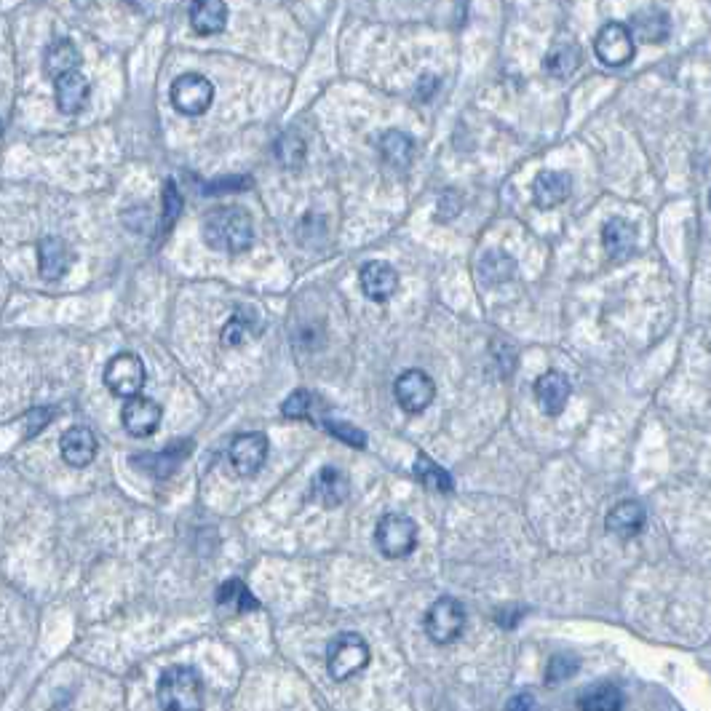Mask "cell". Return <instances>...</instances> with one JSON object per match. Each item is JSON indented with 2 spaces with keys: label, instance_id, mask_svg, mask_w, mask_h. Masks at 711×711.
Returning <instances> with one entry per match:
<instances>
[{
  "label": "cell",
  "instance_id": "40",
  "mask_svg": "<svg viewBox=\"0 0 711 711\" xmlns=\"http://www.w3.org/2000/svg\"><path fill=\"white\" fill-rule=\"evenodd\" d=\"M126 6H131L134 11H145L150 6V0H123Z\"/></svg>",
  "mask_w": 711,
  "mask_h": 711
},
{
  "label": "cell",
  "instance_id": "2",
  "mask_svg": "<svg viewBox=\"0 0 711 711\" xmlns=\"http://www.w3.org/2000/svg\"><path fill=\"white\" fill-rule=\"evenodd\" d=\"M158 706L164 711H196L204 706V685L196 669L172 666L158 679Z\"/></svg>",
  "mask_w": 711,
  "mask_h": 711
},
{
  "label": "cell",
  "instance_id": "12",
  "mask_svg": "<svg viewBox=\"0 0 711 711\" xmlns=\"http://www.w3.org/2000/svg\"><path fill=\"white\" fill-rule=\"evenodd\" d=\"M361 289L372 303H388L396 292H399V273L393 270V265L383 260L367 262L359 273Z\"/></svg>",
  "mask_w": 711,
  "mask_h": 711
},
{
  "label": "cell",
  "instance_id": "11",
  "mask_svg": "<svg viewBox=\"0 0 711 711\" xmlns=\"http://www.w3.org/2000/svg\"><path fill=\"white\" fill-rule=\"evenodd\" d=\"M161 417H164L161 404L148 399V396H139V393L137 396H129L121 409L123 428H126L131 436H137V439L156 434L158 425H161Z\"/></svg>",
  "mask_w": 711,
  "mask_h": 711
},
{
  "label": "cell",
  "instance_id": "6",
  "mask_svg": "<svg viewBox=\"0 0 711 711\" xmlns=\"http://www.w3.org/2000/svg\"><path fill=\"white\" fill-rule=\"evenodd\" d=\"M145 361L139 359L137 353L123 351L118 356L107 361L105 367V385L110 388L113 396L118 399H129V396H137L145 388Z\"/></svg>",
  "mask_w": 711,
  "mask_h": 711
},
{
  "label": "cell",
  "instance_id": "31",
  "mask_svg": "<svg viewBox=\"0 0 711 711\" xmlns=\"http://www.w3.org/2000/svg\"><path fill=\"white\" fill-rule=\"evenodd\" d=\"M578 709L586 711H618L623 709V693L615 685H594L578 698Z\"/></svg>",
  "mask_w": 711,
  "mask_h": 711
},
{
  "label": "cell",
  "instance_id": "41",
  "mask_svg": "<svg viewBox=\"0 0 711 711\" xmlns=\"http://www.w3.org/2000/svg\"><path fill=\"white\" fill-rule=\"evenodd\" d=\"M0 131H3V123H0Z\"/></svg>",
  "mask_w": 711,
  "mask_h": 711
},
{
  "label": "cell",
  "instance_id": "10",
  "mask_svg": "<svg viewBox=\"0 0 711 711\" xmlns=\"http://www.w3.org/2000/svg\"><path fill=\"white\" fill-rule=\"evenodd\" d=\"M268 436L265 434H241L233 439V444H230V466L236 468L238 476H244V479H249V476H257L262 471V466H265V460H268Z\"/></svg>",
  "mask_w": 711,
  "mask_h": 711
},
{
  "label": "cell",
  "instance_id": "32",
  "mask_svg": "<svg viewBox=\"0 0 711 711\" xmlns=\"http://www.w3.org/2000/svg\"><path fill=\"white\" fill-rule=\"evenodd\" d=\"M578 669H581V661H578V655L559 653V655H554L551 661H548L546 679L551 682V685H556V682H564V679L575 677V674H578Z\"/></svg>",
  "mask_w": 711,
  "mask_h": 711
},
{
  "label": "cell",
  "instance_id": "24",
  "mask_svg": "<svg viewBox=\"0 0 711 711\" xmlns=\"http://www.w3.org/2000/svg\"><path fill=\"white\" fill-rule=\"evenodd\" d=\"M602 244H605V252L613 257V260H623L634 252V244H637V228L626 220H610L602 228Z\"/></svg>",
  "mask_w": 711,
  "mask_h": 711
},
{
  "label": "cell",
  "instance_id": "20",
  "mask_svg": "<svg viewBox=\"0 0 711 711\" xmlns=\"http://www.w3.org/2000/svg\"><path fill=\"white\" fill-rule=\"evenodd\" d=\"M645 522V506L637 503V500H623V503H618V506L607 514V530L621 540H629L634 538V535H639L642 527H645Z\"/></svg>",
  "mask_w": 711,
  "mask_h": 711
},
{
  "label": "cell",
  "instance_id": "23",
  "mask_svg": "<svg viewBox=\"0 0 711 711\" xmlns=\"http://www.w3.org/2000/svg\"><path fill=\"white\" fill-rule=\"evenodd\" d=\"M188 452H190V442L174 444V447H169V450L164 452H156V455H137L131 463H134V468H139V471H145V474L164 479V476H169L174 468L180 466Z\"/></svg>",
  "mask_w": 711,
  "mask_h": 711
},
{
  "label": "cell",
  "instance_id": "16",
  "mask_svg": "<svg viewBox=\"0 0 711 711\" xmlns=\"http://www.w3.org/2000/svg\"><path fill=\"white\" fill-rule=\"evenodd\" d=\"M570 193H573V177L567 172H554V169L540 172L532 185V196H535L538 209H556L570 198Z\"/></svg>",
  "mask_w": 711,
  "mask_h": 711
},
{
  "label": "cell",
  "instance_id": "5",
  "mask_svg": "<svg viewBox=\"0 0 711 711\" xmlns=\"http://www.w3.org/2000/svg\"><path fill=\"white\" fill-rule=\"evenodd\" d=\"M466 629V607L458 599L442 597L425 613V634L434 645H452Z\"/></svg>",
  "mask_w": 711,
  "mask_h": 711
},
{
  "label": "cell",
  "instance_id": "8",
  "mask_svg": "<svg viewBox=\"0 0 711 711\" xmlns=\"http://www.w3.org/2000/svg\"><path fill=\"white\" fill-rule=\"evenodd\" d=\"M393 393H396V401L407 415H420L436 399V383L434 377L423 369H407L396 377Z\"/></svg>",
  "mask_w": 711,
  "mask_h": 711
},
{
  "label": "cell",
  "instance_id": "1",
  "mask_svg": "<svg viewBox=\"0 0 711 711\" xmlns=\"http://www.w3.org/2000/svg\"><path fill=\"white\" fill-rule=\"evenodd\" d=\"M204 241L214 252H246L254 244L252 217L244 209H238V206H220V209L206 214Z\"/></svg>",
  "mask_w": 711,
  "mask_h": 711
},
{
  "label": "cell",
  "instance_id": "4",
  "mask_svg": "<svg viewBox=\"0 0 711 711\" xmlns=\"http://www.w3.org/2000/svg\"><path fill=\"white\" fill-rule=\"evenodd\" d=\"M375 543L388 559H404L417 546V524L407 514H385L375 527Z\"/></svg>",
  "mask_w": 711,
  "mask_h": 711
},
{
  "label": "cell",
  "instance_id": "18",
  "mask_svg": "<svg viewBox=\"0 0 711 711\" xmlns=\"http://www.w3.org/2000/svg\"><path fill=\"white\" fill-rule=\"evenodd\" d=\"M348 492H351V484H348V476L340 468H321L313 479V498L319 500L324 508L343 506Z\"/></svg>",
  "mask_w": 711,
  "mask_h": 711
},
{
  "label": "cell",
  "instance_id": "33",
  "mask_svg": "<svg viewBox=\"0 0 711 711\" xmlns=\"http://www.w3.org/2000/svg\"><path fill=\"white\" fill-rule=\"evenodd\" d=\"M278 161L284 166H297L305 158V142L297 134H284L276 145Z\"/></svg>",
  "mask_w": 711,
  "mask_h": 711
},
{
  "label": "cell",
  "instance_id": "30",
  "mask_svg": "<svg viewBox=\"0 0 711 711\" xmlns=\"http://www.w3.org/2000/svg\"><path fill=\"white\" fill-rule=\"evenodd\" d=\"M262 332V324L254 319V313H236L233 319L222 327V345L228 348H238V345H246L249 340Z\"/></svg>",
  "mask_w": 711,
  "mask_h": 711
},
{
  "label": "cell",
  "instance_id": "34",
  "mask_svg": "<svg viewBox=\"0 0 711 711\" xmlns=\"http://www.w3.org/2000/svg\"><path fill=\"white\" fill-rule=\"evenodd\" d=\"M324 428H327L332 436H337L340 442L351 444V447H356V450H364V447H367V436H364V431L356 428V425L340 423V420H327Z\"/></svg>",
  "mask_w": 711,
  "mask_h": 711
},
{
  "label": "cell",
  "instance_id": "39",
  "mask_svg": "<svg viewBox=\"0 0 711 711\" xmlns=\"http://www.w3.org/2000/svg\"><path fill=\"white\" fill-rule=\"evenodd\" d=\"M508 709H535V703H532V698H527V695H519V698L508 703Z\"/></svg>",
  "mask_w": 711,
  "mask_h": 711
},
{
  "label": "cell",
  "instance_id": "7",
  "mask_svg": "<svg viewBox=\"0 0 711 711\" xmlns=\"http://www.w3.org/2000/svg\"><path fill=\"white\" fill-rule=\"evenodd\" d=\"M169 97H172V105L177 113L196 118V115H204L212 107L214 86L206 75L185 73L172 83Z\"/></svg>",
  "mask_w": 711,
  "mask_h": 711
},
{
  "label": "cell",
  "instance_id": "3",
  "mask_svg": "<svg viewBox=\"0 0 711 711\" xmlns=\"http://www.w3.org/2000/svg\"><path fill=\"white\" fill-rule=\"evenodd\" d=\"M369 661H372V653H369L367 639L356 634V631L340 634V637L329 645L327 669L329 677L337 679V682H345V679H351L353 674H359L361 669H367Z\"/></svg>",
  "mask_w": 711,
  "mask_h": 711
},
{
  "label": "cell",
  "instance_id": "17",
  "mask_svg": "<svg viewBox=\"0 0 711 711\" xmlns=\"http://www.w3.org/2000/svg\"><path fill=\"white\" fill-rule=\"evenodd\" d=\"M54 94H57V107L65 115L81 113L83 105L89 102L91 86L86 81V75L78 70L62 73L59 78H54Z\"/></svg>",
  "mask_w": 711,
  "mask_h": 711
},
{
  "label": "cell",
  "instance_id": "14",
  "mask_svg": "<svg viewBox=\"0 0 711 711\" xmlns=\"http://www.w3.org/2000/svg\"><path fill=\"white\" fill-rule=\"evenodd\" d=\"M75 262V254L70 249L65 238L59 236H46L38 244V265H41V276L46 281H59L65 276L70 265Z\"/></svg>",
  "mask_w": 711,
  "mask_h": 711
},
{
  "label": "cell",
  "instance_id": "22",
  "mask_svg": "<svg viewBox=\"0 0 711 711\" xmlns=\"http://www.w3.org/2000/svg\"><path fill=\"white\" fill-rule=\"evenodd\" d=\"M217 607H220L225 615H244V613H254L260 610V602L254 597L249 586L238 578H230L217 589Z\"/></svg>",
  "mask_w": 711,
  "mask_h": 711
},
{
  "label": "cell",
  "instance_id": "21",
  "mask_svg": "<svg viewBox=\"0 0 711 711\" xmlns=\"http://www.w3.org/2000/svg\"><path fill=\"white\" fill-rule=\"evenodd\" d=\"M629 33L639 43H663L671 35V22L661 9L637 11L629 22Z\"/></svg>",
  "mask_w": 711,
  "mask_h": 711
},
{
  "label": "cell",
  "instance_id": "28",
  "mask_svg": "<svg viewBox=\"0 0 711 711\" xmlns=\"http://www.w3.org/2000/svg\"><path fill=\"white\" fill-rule=\"evenodd\" d=\"M412 474H415V479L420 484H423L425 490L442 492V495H447V492L455 490V482H452V476L447 474V471H444L442 466H436L434 460L428 458L425 452H417L415 466H412Z\"/></svg>",
  "mask_w": 711,
  "mask_h": 711
},
{
  "label": "cell",
  "instance_id": "27",
  "mask_svg": "<svg viewBox=\"0 0 711 711\" xmlns=\"http://www.w3.org/2000/svg\"><path fill=\"white\" fill-rule=\"evenodd\" d=\"M516 273V260L511 257V254L500 252V249H495V252H487L479 260V278H482L487 287H500V284H506L508 278H514Z\"/></svg>",
  "mask_w": 711,
  "mask_h": 711
},
{
  "label": "cell",
  "instance_id": "13",
  "mask_svg": "<svg viewBox=\"0 0 711 711\" xmlns=\"http://www.w3.org/2000/svg\"><path fill=\"white\" fill-rule=\"evenodd\" d=\"M570 393H573V385L570 380L562 375V372H543V375L535 380V399H538V407L543 409V415L548 417H559L570 401Z\"/></svg>",
  "mask_w": 711,
  "mask_h": 711
},
{
  "label": "cell",
  "instance_id": "35",
  "mask_svg": "<svg viewBox=\"0 0 711 711\" xmlns=\"http://www.w3.org/2000/svg\"><path fill=\"white\" fill-rule=\"evenodd\" d=\"M311 409L313 393L303 391V388L292 393V396L281 404V412H284V417H289V420H305V417H311Z\"/></svg>",
  "mask_w": 711,
  "mask_h": 711
},
{
  "label": "cell",
  "instance_id": "29",
  "mask_svg": "<svg viewBox=\"0 0 711 711\" xmlns=\"http://www.w3.org/2000/svg\"><path fill=\"white\" fill-rule=\"evenodd\" d=\"M380 153L396 169H407L412 164V156H415V142L404 131H385L383 139H380Z\"/></svg>",
  "mask_w": 711,
  "mask_h": 711
},
{
  "label": "cell",
  "instance_id": "19",
  "mask_svg": "<svg viewBox=\"0 0 711 711\" xmlns=\"http://www.w3.org/2000/svg\"><path fill=\"white\" fill-rule=\"evenodd\" d=\"M190 25L198 35H217L228 25V3L225 0H193L190 3Z\"/></svg>",
  "mask_w": 711,
  "mask_h": 711
},
{
  "label": "cell",
  "instance_id": "37",
  "mask_svg": "<svg viewBox=\"0 0 711 711\" xmlns=\"http://www.w3.org/2000/svg\"><path fill=\"white\" fill-rule=\"evenodd\" d=\"M252 188V180L249 177H225V180H214L206 185V193L209 196H220V193H238V190Z\"/></svg>",
  "mask_w": 711,
  "mask_h": 711
},
{
  "label": "cell",
  "instance_id": "38",
  "mask_svg": "<svg viewBox=\"0 0 711 711\" xmlns=\"http://www.w3.org/2000/svg\"><path fill=\"white\" fill-rule=\"evenodd\" d=\"M51 412H54V409H49V407H46V409H33V412H30V415L25 417L27 423H33V425H27V436H35L38 431H41L43 425H49Z\"/></svg>",
  "mask_w": 711,
  "mask_h": 711
},
{
  "label": "cell",
  "instance_id": "15",
  "mask_svg": "<svg viewBox=\"0 0 711 711\" xmlns=\"http://www.w3.org/2000/svg\"><path fill=\"white\" fill-rule=\"evenodd\" d=\"M97 436L94 431H89L86 425H73L67 428L62 442H59V450H62V458H65L67 466L73 468H86L91 460L97 458Z\"/></svg>",
  "mask_w": 711,
  "mask_h": 711
},
{
  "label": "cell",
  "instance_id": "26",
  "mask_svg": "<svg viewBox=\"0 0 711 711\" xmlns=\"http://www.w3.org/2000/svg\"><path fill=\"white\" fill-rule=\"evenodd\" d=\"M578 65H581V49L570 41L554 43L548 49L546 62H543L546 73L554 75V78H570L578 70Z\"/></svg>",
  "mask_w": 711,
  "mask_h": 711
},
{
  "label": "cell",
  "instance_id": "36",
  "mask_svg": "<svg viewBox=\"0 0 711 711\" xmlns=\"http://www.w3.org/2000/svg\"><path fill=\"white\" fill-rule=\"evenodd\" d=\"M182 214V196L180 190H177V185H174L172 180H166L164 185V236L169 233V230L174 228V222L180 220Z\"/></svg>",
  "mask_w": 711,
  "mask_h": 711
},
{
  "label": "cell",
  "instance_id": "25",
  "mask_svg": "<svg viewBox=\"0 0 711 711\" xmlns=\"http://www.w3.org/2000/svg\"><path fill=\"white\" fill-rule=\"evenodd\" d=\"M78 65H81V51L75 49L73 41H54L43 54V73L49 75L51 81L62 73L78 70Z\"/></svg>",
  "mask_w": 711,
  "mask_h": 711
},
{
  "label": "cell",
  "instance_id": "9",
  "mask_svg": "<svg viewBox=\"0 0 711 711\" xmlns=\"http://www.w3.org/2000/svg\"><path fill=\"white\" fill-rule=\"evenodd\" d=\"M594 51H597V59L602 65L623 67L629 65L637 54V43L631 38L629 27L621 22H607L594 41Z\"/></svg>",
  "mask_w": 711,
  "mask_h": 711
}]
</instances>
